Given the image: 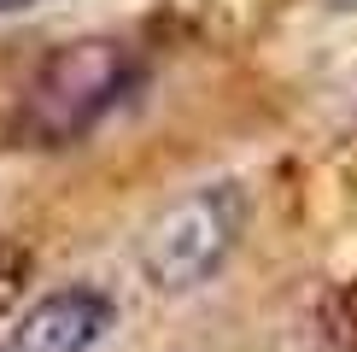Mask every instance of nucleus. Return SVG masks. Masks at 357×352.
I'll use <instances>...</instances> for the list:
<instances>
[{
    "mask_svg": "<svg viewBox=\"0 0 357 352\" xmlns=\"http://www.w3.org/2000/svg\"><path fill=\"white\" fill-rule=\"evenodd\" d=\"M129 82H135L129 47L100 41V36L94 41H70V47H59L47 65L36 71V82H29V94H24L18 129L36 147H70L129 94Z\"/></svg>",
    "mask_w": 357,
    "mask_h": 352,
    "instance_id": "nucleus-1",
    "label": "nucleus"
},
{
    "mask_svg": "<svg viewBox=\"0 0 357 352\" xmlns=\"http://www.w3.org/2000/svg\"><path fill=\"white\" fill-rule=\"evenodd\" d=\"M24 288H29V253H24L18 241L0 235V317L24 300Z\"/></svg>",
    "mask_w": 357,
    "mask_h": 352,
    "instance_id": "nucleus-5",
    "label": "nucleus"
},
{
    "mask_svg": "<svg viewBox=\"0 0 357 352\" xmlns=\"http://www.w3.org/2000/svg\"><path fill=\"white\" fill-rule=\"evenodd\" d=\"M106 329H112V300L100 288H59L24 311L12 352H88Z\"/></svg>",
    "mask_w": 357,
    "mask_h": 352,
    "instance_id": "nucleus-3",
    "label": "nucleus"
},
{
    "mask_svg": "<svg viewBox=\"0 0 357 352\" xmlns=\"http://www.w3.org/2000/svg\"><path fill=\"white\" fill-rule=\"evenodd\" d=\"M29 6H41V0H0V12H29Z\"/></svg>",
    "mask_w": 357,
    "mask_h": 352,
    "instance_id": "nucleus-6",
    "label": "nucleus"
},
{
    "mask_svg": "<svg viewBox=\"0 0 357 352\" xmlns=\"http://www.w3.org/2000/svg\"><path fill=\"white\" fill-rule=\"evenodd\" d=\"M317 323H322V335H328L334 352H357V282L334 288L328 300L317 305Z\"/></svg>",
    "mask_w": 357,
    "mask_h": 352,
    "instance_id": "nucleus-4",
    "label": "nucleus"
},
{
    "mask_svg": "<svg viewBox=\"0 0 357 352\" xmlns=\"http://www.w3.org/2000/svg\"><path fill=\"white\" fill-rule=\"evenodd\" d=\"M246 229V200L234 182L193 188L188 200H176L170 212L153 217L141 241V270L158 293H193L229 264L234 241Z\"/></svg>",
    "mask_w": 357,
    "mask_h": 352,
    "instance_id": "nucleus-2",
    "label": "nucleus"
},
{
    "mask_svg": "<svg viewBox=\"0 0 357 352\" xmlns=\"http://www.w3.org/2000/svg\"><path fill=\"white\" fill-rule=\"evenodd\" d=\"M334 6H357V0H334Z\"/></svg>",
    "mask_w": 357,
    "mask_h": 352,
    "instance_id": "nucleus-7",
    "label": "nucleus"
}]
</instances>
